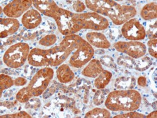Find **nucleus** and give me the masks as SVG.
I'll list each match as a JSON object with an SVG mask.
<instances>
[{"label":"nucleus","mask_w":157,"mask_h":118,"mask_svg":"<svg viewBox=\"0 0 157 118\" xmlns=\"http://www.w3.org/2000/svg\"><path fill=\"white\" fill-rule=\"evenodd\" d=\"M85 5L93 12L108 17L116 25H123L137 13L134 6L121 5L112 0H86Z\"/></svg>","instance_id":"obj_1"},{"label":"nucleus","mask_w":157,"mask_h":118,"mask_svg":"<svg viewBox=\"0 0 157 118\" xmlns=\"http://www.w3.org/2000/svg\"><path fill=\"white\" fill-rule=\"evenodd\" d=\"M141 96L134 89L116 90L111 92L105 99L106 108L113 112L133 111L139 109Z\"/></svg>","instance_id":"obj_2"},{"label":"nucleus","mask_w":157,"mask_h":118,"mask_svg":"<svg viewBox=\"0 0 157 118\" xmlns=\"http://www.w3.org/2000/svg\"><path fill=\"white\" fill-rule=\"evenodd\" d=\"M82 39L76 34L67 35L59 45L49 48L50 66L57 67L62 64L75 51Z\"/></svg>","instance_id":"obj_3"},{"label":"nucleus","mask_w":157,"mask_h":118,"mask_svg":"<svg viewBox=\"0 0 157 118\" xmlns=\"http://www.w3.org/2000/svg\"><path fill=\"white\" fill-rule=\"evenodd\" d=\"M30 48L28 44L19 42L10 46L3 57L4 63L11 69L21 67L28 60Z\"/></svg>","instance_id":"obj_4"},{"label":"nucleus","mask_w":157,"mask_h":118,"mask_svg":"<svg viewBox=\"0 0 157 118\" xmlns=\"http://www.w3.org/2000/svg\"><path fill=\"white\" fill-rule=\"evenodd\" d=\"M54 76V70L45 67L36 72L26 88L33 97L40 96L47 89Z\"/></svg>","instance_id":"obj_5"},{"label":"nucleus","mask_w":157,"mask_h":118,"mask_svg":"<svg viewBox=\"0 0 157 118\" xmlns=\"http://www.w3.org/2000/svg\"><path fill=\"white\" fill-rule=\"evenodd\" d=\"M75 17L77 24L82 30L102 31L107 29L109 25L106 17L93 11L75 13Z\"/></svg>","instance_id":"obj_6"},{"label":"nucleus","mask_w":157,"mask_h":118,"mask_svg":"<svg viewBox=\"0 0 157 118\" xmlns=\"http://www.w3.org/2000/svg\"><path fill=\"white\" fill-rule=\"evenodd\" d=\"M75 14V13L60 7L53 19L62 35L64 36L74 35L82 30L76 21Z\"/></svg>","instance_id":"obj_7"},{"label":"nucleus","mask_w":157,"mask_h":118,"mask_svg":"<svg viewBox=\"0 0 157 118\" xmlns=\"http://www.w3.org/2000/svg\"><path fill=\"white\" fill-rule=\"evenodd\" d=\"M94 55L93 46L83 38L71 56L69 64L74 68H81L92 60Z\"/></svg>","instance_id":"obj_8"},{"label":"nucleus","mask_w":157,"mask_h":118,"mask_svg":"<svg viewBox=\"0 0 157 118\" xmlns=\"http://www.w3.org/2000/svg\"><path fill=\"white\" fill-rule=\"evenodd\" d=\"M113 46L117 51L126 54L134 59L143 57L147 50V46L140 41H120L114 43Z\"/></svg>","instance_id":"obj_9"},{"label":"nucleus","mask_w":157,"mask_h":118,"mask_svg":"<svg viewBox=\"0 0 157 118\" xmlns=\"http://www.w3.org/2000/svg\"><path fill=\"white\" fill-rule=\"evenodd\" d=\"M123 36L130 41H140L145 38L146 30L136 18H133L124 23L121 28Z\"/></svg>","instance_id":"obj_10"},{"label":"nucleus","mask_w":157,"mask_h":118,"mask_svg":"<svg viewBox=\"0 0 157 118\" xmlns=\"http://www.w3.org/2000/svg\"><path fill=\"white\" fill-rule=\"evenodd\" d=\"M32 5L33 2L30 0H15L7 4L3 11L8 18L17 19L23 15Z\"/></svg>","instance_id":"obj_11"},{"label":"nucleus","mask_w":157,"mask_h":118,"mask_svg":"<svg viewBox=\"0 0 157 118\" xmlns=\"http://www.w3.org/2000/svg\"><path fill=\"white\" fill-rule=\"evenodd\" d=\"M29 63L33 67H47L50 65L48 49L34 48L30 51L28 57Z\"/></svg>","instance_id":"obj_12"},{"label":"nucleus","mask_w":157,"mask_h":118,"mask_svg":"<svg viewBox=\"0 0 157 118\" xmlns=\"http://www.w3.org/2000/svg\"><path fill=\"white\" fill-rule=\"evenodd\" d=\"M33 5L36 10L45 16L54 18L60 7L52 0H33Z\"/></svg>","instance_id":"obj_13"},{"label":"nucleus","mask_w":157,"mask_h":118,"mask_svg":"<svg viewBox=\"0 0 157 118\" xmlns=\"http://www.w3.org/2000/svg\"><path fill=\"white\" fill-rule=\"evenodd\" d=\"M42 17L41 13L35 9L29 10L21 18V23L28 30L35 29L41 24Z\"/></svg>","instance_id":"obj_14"},{"label":"nucleus","mask_w":157,"mask_h":118,"mask_svg":"<svg viewBox=\"0 0 157 118\" xmlns=\"http://www.w3.org/2000/svg\"><path fill=\"white\" fill-rule=\"evenodd\" d=\"M0 37L4 38L15 34L18 30L20 24L16 18H5L0 19Z\"/></svg>","instance_id":"obj_15"},{"label":"nucleus","mask_w":157,"mask_h":118,"mask_svg":"<svg viewBox=\"0 0 157 118\" xmlns=\"http://www.w3.org/2000/svg\"><path fill=\"white\" fill-rule=\"evenodd\" d=\"M87 42L92 45L99 48L107 49L111 47V44L106 36L103 33L98 32H90L86 34Z\"/></svg>","instance_id":"obj_16"},{"label":"nucleus","mask_w":157,"mask_h":118,"mask_svg":"<svg viewBox=\"0 0 157 118\" xmlns=\"http://www.w3.org/2000/svg\"><path fill=\"white\" fill-rule=\"evenodd\" d=\"M101 62L98 59H92L82 71V75L89 78H96L103 70Z\"/></svg>","instance_id":"obj_17"},{"label":"nucleus","mask_w":157,"mask_h":118,"mask_svg":"<svg viewBox=\"0 0 157 118\" xmlns=\"http://www.w3.org/2000/svg\"><path fill=\"white\" fill-rule=\"evenodd\" d=\"M56 75L59 81L63 84L71 82L75 77V74L69 65L62 63L58 67Z\"/></svg>","instance_id":"obj_18"},{"label":"nucleus","mask_w":157,"mask_h":118,"mask_svg":"<svg viewBox=\"0 0 157 118\" xmlns=\"http://www.w3.org/2000/svg\"><path fill=\"white\" fill-rule=\"evenodd\" d=\"M140 16L144 20H151L157 18V4L151 2L145 5L140 11Z\"/></svg>","instance_id":"obj_19"},{"label":"nucleus","mask_w":157,"mask_h":118,"mask_svg":"<svg viewBox=\"0 0 157 118\" xmlns=\"http://www.w3.org/2000/svg\"><path fill=\"white\" fill-rule=\"evenodd\" d=\"M113 77V74L111 72L103 70L101 74L96 77L94 80V86L98 89H103L105 88L110 82Z\"/></svg>","instance_id":"obj_20"},{"label":"nucleus","mask_w":157,"mask_h":118,"mask_svg":"<svg viewBox=\"0 0 157 118\" xmlns=\"http://www.w3.org/2000/svg\"><path fill=\"white\" fill-rule=\"evenodd\" d=\"M136 84V79L133 77H121L116 78L114 86L117 89H132Z\"/></svg>","instance_id":"obj_21"},{"label":"nucleus","mask_w":157,"mask_h":118,"mask_svg":"<svg viewBox=\"0 0 157 118\" xmlns=\"http://www.w3.org/2000/svg\"><path fill=\"white\" fill-rule=\"evenodd\" d=\"M84 117L86 118H109L111 117V112L108 109L96 108L88 111Z\"/></svg>","instance_id":"obj_22"},{"label":"nucleus","mask_w":157,"mask_h":118,"mask_svg":"<svg viewBox=\"0 0 157 118\" xmlns=\"http://www.w3.org/2000/svg\"><path fill=\"white\" fill-rule=\"evenodd\" d=\"M15 85L14 81L13 78L6 74H1L0 75V86H1V96H2L3 92L5 90H6L13 86Z\"/></svg>","instance_id":"obj_23"},{"label":"nucleus","mask_w":157,"mask_h":118,"mask_svg":"<svg viewBox=\"0 0 157 118\" xmlns=\"http://www.w3.org/2000/svg\"><path fill=\"white\" fill-rule=\"evenodd\" d=\"M33 97L26 88V87L20 89L16 95V99L20 103H26L29 102Z\"/></svg>","instance_id":"obj_24"},{"label":"nucleus","mask_w":157,"mask_h":118,"mask_svg":"<svg viewBox=\"0 0 157 118\" xmlns=\"http://www.w3.org/2000/svg\"><path fill=\"white\" fill-rule=\"evenodd\" d=\"M57 41V36L54 34L45 35L39 40V44L44 47H50L54 45Z\"/></svg>","instance_id":"obj_25"},{"label":"nucleus","mask_w":157,"mask_h":118,"mask_svg":"<svg viewBox=\"0 0 157 118\" xmlns=\"http://www.w3.org/2000/svg\"><path fill=\"white\" fill-rule=\"evenodd\" d=\"M150 59L148 57L143 58L137 60V62L135 63V69L136 70L140 71H143L148 69L150 65Z\"/></svg>","instance_id":"obj_26"},{"label":"nucleus","mask_w":157,"mask_h":118,"mask_svg":"<svg viewBox=\"0 0 157 118\" xmlns=\"http://www.w3.org/2000/svg\"><path fill=\"white\" fill-rule=\"evenodd\" d=\"M114 118H144L146 117V116L144 115L143 114L139 113L136 112L135 111H129L126 113L124 114H120L116 115L113 117Z\"/></svg>","instance_id":"obj_27"},{"label":"nucleus","mask_w":157,"mask_h":118,"mask_svg":"<svg viewBox=\"0 0 157 118\" xmlns=\"http://www.w3.org/2000/svg\"><path fill=\"white\" fill-rule=\"evenodd\" d=\"M156 45H157L156 38L151 39V40H150L147 43L148 50L149 52V54L155 59H156V57H157Z\"/></svg>","instance_id":"obj_28"},{"label":"nucleus","mask_w":157,"mask_h":118,"mask_svg":"<svg viewBox=\"0 0 157 118\" xmlns=\"http://www.w3.org/2000/svg\"><path fill=\"white\" fill-rule=\"evenodd\" d=\"M2 118L3 117H6V118H30L32 116L25 111H20L16 113L13 114H5V115H2L1 116Z\"/></svg>","instance_id":"obj_29"},{"label":"nucleus","mask_w":157,"mask_h":118,"mask_svg":"<svg viewBox=\"0 0 157 118\" xmlns=\"http://www.w3.org/2000/svg\"><path fill=\"white\" fill-rule=\"evenodd\" d=\"M72 7L74 10L77 12L76 13H81L86 10V6L81 1H75L73 2Z\"/></svg>","instance_id":"obj_30"},{"label":"nucleus","mask_w":157,"mask_h":118,"mask_svg":"<svg viewBox=\"0 0 157 118\" xmlns=\"http://www.w3.org/2000/svg\"><path fill=\"white\" fill-rule=\"evenodd\" d=\"M156 21H155L154 24L150 25L149 26L147 32H146V34L148 36L150 40H151V39L156 38Z\"/></svg>","instance_id":"obj_31"},{"label":"nucleus","mask_w":157,"mask_h":118,"mask_svg":"<svg viewBox=\"0 0 157 118\" xmlns=\"http://www.w3.org/2000/svg\"><path fill=\"white\" fill-rule=\"evenodd\" d=\"M104 100V96L101 93V91H98L94 97V102L96 105L98 106V105H101Z\"/></svg>","instance_id":"obj_32"},{"label":"nucleus","mask_w":157,"mask_h":118,"mask_svg":"<svg viewBox=\"0 0 157 118\" xmlns=\"http://www.w3.org/2000/svg\"><path fill=\"white\" fill-rule=\"evenodd\" d=\"M15 85L16 86H23L27 83V80L23 77H18L14 81Z\"/></svg>","instance_id":"obj_33"},{"label":"nucleus","mask_w":157,"mask_h":118,"mask_svg":"<svg viewBox=\"0 0 157 118\" xmlns=\"http://www.w3.org/2000/svg\"><path fill=\"white\" fill-rule=\"evenodd\" d=\"M137 83H138V86H140L141 87H145L147 84L146 77H143V76H141V77H138V80H137Z\"/></svg>","instance_id":"obj_34"},{"label":"nucleus","mask_w":157,"mask_h":118,"mask_svg":"<svg viewBox=\"0 0 157 118\" xmlns=\"http://www.w3.org/2000/svg\"><path fill=\"white\" fill-rule=\"evenodd\" d=\"M156 114H157L156 111H153L151 113H150L148 115H147L146 116V117H154V118H156Z\"/></svg>","instance_id":"obj_35"}]
</instances>
